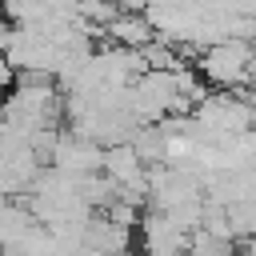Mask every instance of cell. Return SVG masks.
I'll return each instance as SVG.
<instances>
[{
	"label": "cell",
	"mask_w": 256,
	"mask_h": 256,
	"mask_svg": "<svg viewBox=\"0 0 256 256\" xmlns=\"http://www.w3.org/2000/svg\"><path fill=\"white\" fill-rule=\"evenodd\" d=\"M204 80L220 92H236L244 84H252V44L240 40V36H224L216 44H208L200 56H196Z\"/></svg>",
	"instance_id": "cell-1"
},
{
	"label": "cell",
	"mask_w": 256,
	"mask_h": 256,
	"mask_svg": "<svg viewBox=\"0 0 256 256\" xmlns=\"http://www.w3.org/2000/svg\"><path fill=\"white\" fill-rule=\"evenodd\" d=\"M192 120H196V136L200 140H212V144H224L228 136H240V132H252L256 128L248 104L236 92H220V96L208 92L192 108Z\"/></svg>",
	"instance_id": "cell-2"
},
{
	"label": "cell",
	"mask_w": 256,
	"mask_h": 256,
	"mask_svg": "<svg viewBox=\"0 0 256 256\" xmlns=\"http://www.w3.org/2000/svg\"><path fill=\"white\" fill-rule=\"evenodd\" d=\"M188 240H192V232L184 224H176L172 212L144 208V216H140V252L144 256H188Z\"/></svg>",
	"instance_id": "cell-3"
},
{
	"label": "cell",
	"mask_w": 256,
	"mask_h": 256,
	"mask_svg": "<svg viewBox=\"0 0 256 256\" xmlns=\"http://www.w3.org/2000/svg\"><path fill=\"white\" fill-rule=\"evenodd\" d=\"M104 152H108L104 144L64 128L56 148H52V156H48V164L60 168V172H72V176H92V172H104Z\"/></svg>",
	"instance_id": "cell-4"
},
{
	"label": "cell",
	"mask_w": 256,
	"mask_h": 256,
	"mask_svg": "<svg viewBox=\"0 0 256 256\" xmlns=\"http://www.w3.org/2000/svg\"><path fill=\"white\" fill-rule=\"evenodd\" d=\"M104 36L112 44H124V48H148L156 40V24L148 20V12H120L104 28Z\"/></svg>",
	"instance_id": "cell-5"
},
{
	"label": "cell",
	"mask_w": 256,
	"mask_h": 256,
	"mask_svg": "<svg viewBox=\"0 0 256 256\" xmlns=\"http://www.w3.org/2000/svg\"><path fill=\"white\" fill-rule=\"evenodd\" d=\"M36 224H40V220L32 216V208H28L24 200H8V204H0V248L24 240Z\"/></svg>",
	"instance_id": "cell-6"
},
{
	"label": "cell",
	"mask_w": 256,
	"mask_h": 256,
	"mask_svg": "<svg viewBox=\"0 0 256 256\" xmlns=\"http://www.w3.org/2000/svg\"><path fill=\"white\" fill-rule=\"evenodd\" d=\"M240 240H228L212 228H196L192 240H188V256H236Z\"/></svg>",
	"instance_id": "cell-7"
},
{
	"label": "cell",
	"mask_w": 256,
	"mask_h": 256,
	"mask_svg": "<svg viewBox=\"0 0 256 256\" xmlns=\"http://www.w3.org/2000/svg\"><path fill=\"white\" fill-rule=\"evenodd\" d=\"M16 80H20V72H16V64L8 60V52L0 48V96H8V92L16 88Z\"/></svg>",
	"instance_id": "cell-8"
},
{
	"label": "cell",
	"mask_w": 256,
	"mask_h": 256,
	"mask_svg": "<svg viewBox=\"0 0 256 256\" xmlns=\"http://www.w3.org/2000/svg\"><path fill=\"white\" fill-rule=\"evenodd\" d=\"M236 96L248 104V112H252V124H256V84H244V88H236Z\"/></svg>",
	"instance_id": "cell-9"
}]
</instances>
